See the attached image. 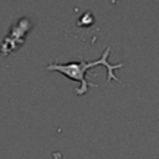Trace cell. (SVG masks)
Listing matches in <instances>:
<instances>
[{"label":"cell","mask_w":159,"mask_h":159,"mask_svg":"<svg viewBox=\"0 0 159 159\" xmlns=\"http://www.w3.org/2000/svg\"><path fill=\"white\" fill-rule=\"evenodd\" d=\"M31 21L27 17H22L19 19L17 22H15L12 25V27L10 29L7 36L4 37V41L0 46V52L4 56H7L9 53L16 51L19 47L22 46V43L25 42V39L27 36V34L31 31Z\"/></svg>","instance_id":"2"},{"label":"cell","mask_w":159,"mask_h":159,"mask_svg":"<svg viewBox=\"0 0 159 159\" xmlns=\"http://www.w3.org/2000/svg\"><path fill=\"white\" fill-rule=\"evenodd\" d=\"M111 53V50L109 47H106V50L103 51V53L101 55L99 58L94 60V61H91V62H87V61H73V62H67V63H51L47 66V70L48 71H56V72H60L62 75H65L66 77H68L70 80L72 81H77L81 83V86L77 88L76 93L78 96H83L88 92L89 87H97V84L94 83H89L87 80H86V73L96 67V66H104L106 70H107V81H117V82H120V80L114 75V71L123 67V63H116V65H112L109 63L108 61V56Z\"/></svg>","instance_id":"1"}]
</instances>
